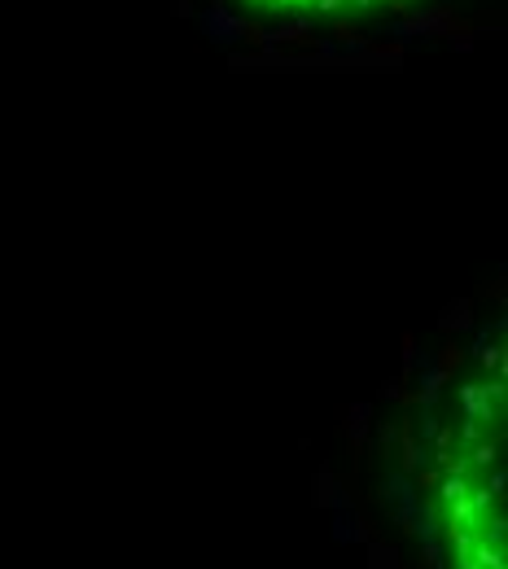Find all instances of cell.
<instances>
[{
  "mask_svg": "<svg viewBox=\"0 0 508 569\" xmlns=\"http://www.w3.org/2000/svg\"><path fill=\"white\" fill-rule=\"evenodd\" d=\"M245 5L281 13V18H373V13H394L421 0H245Z\"/></svg>",
  "mask_w": 508,
  "mask_h": 569,
  "instance_id": "obj_1",
  "label": "cell"
}]
</instances>
